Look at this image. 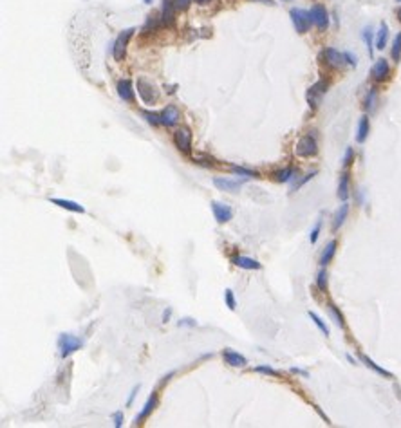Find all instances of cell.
<instances>
[{"instance_id": "6da1fadb", "label": "cell", "mask_w": 401, "mask_h": 428, "mask_svg": "<svg viewBox=\"0 0 401 428\" xmlns=\"http://www.w3.org/2000/svg\"><path fill=\"white\" fill-rule=\"evenodd\" d=\"M289 18H291V22H293V27L298 35H306L311 24H313V20H311V13L306 11V9H302V7H293L291 11H289Z\"/></svg>"}, {"instance_id": "7a4b0ae2", "label": "cell", "mask_w": 401, "mask_h": 428, "mask_svg": "<svg viewBox=\"0 0 401 428\" xmlns=\"http://www.w3.org/2000/svg\"><path fill=\"white\" fill-rule=\"evenodd\" d=\"M316 152H318V143L313 134L302 136L295 147V154L300 157H313V155H316Z\"/></svg>"}, {"instance_id": "3957f363", "label": "cell", "mask_w": 401, "mask_h": 428, "mask_svg": "<svg viewBox=\"0 0 401 428\" xmlns=\"http://www.w3.org/2000/svg\"><path fill=\"white\" fill-rule=\"evenodd\" d=\"M132 35H134V27L121 31L118 35V38H116V42L112 45V56L116 62H123L125 54H127V45H129V40L132 38Z\"/></svg>"}, {"instance_id": "277c9868", "label": "cell", "mask_w": 401, "mask_h": 428, "mask_svg": "<svg viewBox=\"0 0 401 428\" xmlns=\"http://www.w3.org/2000/svg\"><path fill=\"white\" fill-rule=\"evenodd\" d=\"M83 345V342L72 334H62L58 340V347H60V354L64 358L71 356L72 352H76L80 347Z\"/></svg>"}, {"instance_id": "5b68a950", "label": "cell", "mask_w": 401, "mask_h": 428, "mask_svg": "<svg viewBox=\"0 0 401 428\" xmlns=\"http://www.w3.org/2000/svg\"><path fill=\"white\" fill-rule=\"evenodd\" d=\"M137 94L141 96V100L145 101L147 105L156 103L157 98H159V94H157V90H156L154 84L152 82H148V80H145V78H139V80H137Z\"/></svg>"}, {"instance_id": "8992f818", "label": "cell", "mask_w": 401, "mask_h": 428, "mask_svg": "<svg viewBox=\"0 0 401 428\" xmlns=\"http://www.w3.org/2000/svg\"><path fill=\"white\" fill-rule=\"evenodd\" d=\"M311 20H313V25L316 27L318 31H325L327 27H329V13H327V9H325V6H322V4H314L313 7H311Z\"/></svg>"}, {"instance_id": "52a82bcc", "label": "cell", "mask_w": 401, "mask_h": 428, "mask_svg": "<svg viewBox=\"0 0 401 428\" xmlns=\"http://www.w3.org/2000/svg\"><path fill=\"white\" fill-rule=\"evenodd\" d=\"M327 87H329V84H327L325 80H318L316 84L309 87V90H307V103H309V107L311 108L318 107L322 96L327 92Z\"/></svg>"}, {"instance_id": "ba28073f", "label": "cell", "mask_w": 401, "mask_h": 428, "mask_svg": "<svg viewBox=\"0 0 401 428\" xmlns=\"http://www.w3.org/2000/svg\"><path fill=\"white\" fill-rule=\"evenodd\" d=\"M174 143L183 154H190L192 152V132H190V128H186V127L177 128L174 132Z\"/></svg>"}, {"instance_id": "9c48e42d", "label": "cell", "mask_w": 401, "mask_h": 428, "mask_svg": "<svg viewBox=\"0 0 401 428\" xmlns=\"http://www.w3.org/2000/svg\"><path fill=\"white\" fill-rule=\"evenodd\" d=\"M372 80L374 82H378V84H381V82H387L390 76V65H389V62L385 58H378L376 62H374V65H372Z\"/></svg>"}, {"instance_id": "30bf717a", "label": "cell", "mask_w": 401, "mask_h": 428, "mask_svg": "<svg viewBox=\"0 0 401 428\" xmlns=\"http://www.w3.org/2000/svg\"><path fill=\"white\" fill-rule=\"evenodd\" d=\"M212 212H213V217H215V220H217L219 224H224V222L231 220V217H233V210H231V206H228L226 202L213 201L212 202Z\"/></svg>"}, {"instance_id": "8fae6325", "label": "cell", "mask_w": 401, "mask_h": 428, "mask_svg": "<svg viewBox=\"0 0 401 428\" xmlns=\"http://www.w3.org/2000/svg\"><path fill=\"white\" fill-rule=\"evenodd\" d=\"M244 181H248V179H223V177H215L213 179V185L215 188H219L221 192H230V193H237V192L241 190L242 185H244Z\"/></svg>"}, {"instance_id": "7c38bea8", "label": "cell", "mask_w": 401, "mask_h": 428, "mask_svg": "<svg viewBox=\"0 0 401 428\" xmlns=\"http://www.w3.org/2000/svg\"><path fill=\"white\" fill-rule=\"evenodd\" d=\"M322 58H324V62L327 64L329 67H342L343 64H345V60H343V53H340V51H336L334 47H327L322 51Z\"/></svg>"}, {"instance_id": "4fadbf2b", "label": "cell", "mask_w": 401, "mask_h": 428, "mask_svg": "<svg viewBox=\"0 0 401 428\" xmlns=\"http://www.w3.org/2000/svg\"><path fill=\"white\" fill-rule=\"evenodd\" d=\"M181 119V112L176 105H166V108L161 112V125L165 127H176Z\"/></svg>"}, {"instance_id": "5bb4252c", "label": "cell", "mask_w": 401, "mask_h": 428, "mask_svg": "<svg viewBox=\"0 0 401 428\" xmlns=\"http://www.w3.org/2000/svg\"><path fill=\"white\" fill-rule=\"evenodd\" d=\"M223 358H224V362L228 363L230 367H235V369H242V367L248 365V360L242 356L241 352L233 351V349H224V351H223Z\"/></svg>"}, {"instance_id": "9a60e30c", "label": "cell", "mask_w": 401, "mask_h": 428, "mask_svg": "<svg viewBox=\"0 0 401 428\" xmlns=\"http://www.w3.org/2000/svg\"><path fill=\"white\" fill-rule=\"evenodd\" d=\"M118 96L127 103H132L136 100V90L130 80H119L118 82Z\"/></svg>"}, {"instance_id": "2e32d148", "label": "cell", "mask_w": 401, "mask_h": 428, "mask_svg": "<svg viewBox=\"0 0 401 428\" xmlns=\"http://www.w3.org/2000/svg\"><path fill=\"white\" fill-rule=\"evenodd\" d=\"M231 262L235 264L237 268L248 269V271H259V269H262V264H260L259 260H255V258H249V257H242V255L233 257Z\"/></svg>"}, {"instance_id": "e0dca14e", "label": "cell", "mask_w": 401, "mask_h": 428, "mask_svg": "<svg viewBox=\"0 0 401 428\" xmlns=\"http://www.w3.org/2000/svg\"><path fill=\"white\" fill-rule=\"evenodd\" d=\"M156 405H157V394L152 392V396L147 399V403H145V407H143V410L139 412V416L134 419V425H143V421H147L148 416H150L152 410L156 408Z\"/></svg>"}, {"instance_id": "ac0fdd59", "label": "cell", "mask_w": 401, "mask_h": 428, "mask_svg": "<svg viewBox=\"0 0 401 428\" xmlns=\"http://www.w3.org/2000/svg\"><path fill=\"white\" fill-rule=\"evenodd\" d=\"M176 7L172 0H163V9H161V24L163 25H174V18H176Z\"/></svg>"}, {"instance_id": "d6986e66", "label": "cell", "mask_w": 401, "mask_h": 428, "mask_svg": "<svg viewBox=\"0 0 401 428\" xmlns=\"http://www.w3.org/2000/svg\"><path fill=\"white\" fill-rule=\"evenodd\" d=\"M336 248H338L336 240H331V242L325 246V250L322 251V257H320V266H322V268H327L331 264V260L336 255Z\"/></svg>"}, {"instance_id": "ffe728a7", "label": "cell", "mask_w": 401, "mask_h": 428, "mask_svg": "<svg viewBox=\"0 0 401 428\" xmlns=\"http://www.w3.org/2000/svg\"><path fill=\"white\" fill-rule=\"evenodd\" d=\"M53 204L60 206V208L67 210V212H72V214H85V208H83L82 204H78L74 201H69V199H51Z\"/></svg>"}, {"instance_id": "44dd1931", "label": "cell", "mask_w": 401, "mask_h": 428, "mask_svg": "<svg viewBox=\"0 0 401 428\" xmlns=\"http://www.w3.org/2000/svg\"><path fill=\"white\" fill-rule=\"evenodd\" d=\"M347 215H349V204L347 201H345L342 206L338 208V212L334 214V219H333V230H334V232H338V230L343 226V222L347 220Z\"/></svg>"}, {"instance_id": "7402d4cb", "label": "cell", "mask_w": 401, "mask_h": 428, "mask_svg": "<svg viewBox=\"0 0 401 428\" xmlns=\"http://www.w3.org/2000/svg\"><path fill=\"white\" fill-rule=\"evenodd\" d=\"M369 130H371V123L367 116H361L358 121V130H356V141L358 143H365L369 137Z\"/></svg>"}, {"instance_id": "603a6c76", "label": "cell", "mask_w": 401, "mask_h": 428, "mask_svg": "<svg viewBox=\"0 0 401 428\" xmlns=\"http://www.w3.org/2000/svg\"><path fill=\"white\" fill-rule=\"evenodd\" d=\"M358 358H360L361 362L365 363V365H367V367H369V369H371V370H374V372H376V374L383 376V378H389V380H390V378H392V374H390L389 370H385L383 367H381V365H378L376 362H372L371 358H369V356H365V354H363V352H360V354H358Z\"/></svg>"}, {"instance_id": "cb8c5ba5", "label": "cell", "mask_w": 401, "mask_h": 428, "mask_svg": "<svg viewBox=\"0 0 401 428\" xmlns=\"http://www.w3.org/2000/svg\"><path fill=\"white\" fill-rule=\"evenodd\" d=\"M387 42H389V25L385 24V22H381V24H379V29H378L376 33V49L383 51V49L387 47Z\"/></svg>"}, {"instance_id": "d4e9b609", "label": "cell", "mask_w": 401, "mask_h": 428, "mask_svg": "<svg viewBox=\"0 0 401 428\" xmlns=\"http://www.w3.org/2000/svg\"><path fill=\"white\" fill-rule=\"evenodd\" d=\"M338 199L343 202L349 199V173H342V175H340V183H338Z\"/></svg>"}, {"instance_id": "484cf974", "label": "cell", "mask_w": 401, "mask_h": 428, "mask_svg": "<svg viewBox=\"0 0 401 428\" xmlns=\"http://www.w3.org/2000/svg\"><path fill=\"white\" fill-rule=\"evenodd\" d=\"M361 38H363V42H365L367 45V51H369V56H374V43H372V40L376 38V33H372L371 27H363L361 29Z\"/></svg>"}, {"instance_id": "4316f807", "label": "cell", "mask_w": 401, "mask_h": 428, "mask_svg": "<svg viewBox=\"0 0 401 428\" xmlns=\"http://www.w3.org/2000/svg\"><path fill=\"white\" fill-rule=\"evenodd\" d=\"M275 181H278V183H289L291 179L295 177V168L293 167H286L282 168V170H278V172H275Z\"/></svg>"}, {"instance_id": "83f0119b", "label": "cell", "mask_w": 401, "mask_h": 428, "mask_svg": "<svg viewBox=\"0 0 401 428\" xmlns=\"http://www.w3.org/2000/svg\"><path fill=\"white\" fill-rule=\"evenodd\" d=\"M327 311H329L331 318L334 320V323H336L338 327H340V329L345 327V320H343V315L340 313V309H338L334 303H327Z\"/></svg>"}, {"instance_id": "f1b7e54d", "label": "cell", "mask_w": 401, "mask_h": 428, "mask_svg": "<svg viewBox=\"0 0 401 428\" xmlns=\"http://www.w3.org/2000/svg\"><path fill=\"white\" fill-rule=\"evenodd\" d=\"M376 101H378V89H369V92H367L365 96V101H363V107H365V110H374V107H376Z\"/></svg>"}, {"instance_id": "f546056e", "label": "cell", "mask_w": 401, "mask_h": 428, "mask_svg": "<svg viewBox=\"0 0 401 428\" xmlns=\"http://www.w3.org/2000/svg\"><path fill=\"white\" fill-rule=\"evenodd\" d=\"M390 56H392V60H394V62H400V60H401V31L394 36V40H392Z\"/></svg>"}, {"instance_id": "4dcf8cb0", "label": "cell", "mask_w": 401, "mask_h": 428, "mask_svg": "<svg viewBox=\"0 0 401 428\" xmlns=\"http://www.w3.org/2000/svg\"><path fill=\"white\" fill-rule=\"evenodd\" d=\"M231 172L237 173L239 177L242 179H249V177H259V172H255V170H249V168H244V167H231Z\"/></svg>"}, {"instance_id": "1f68e13d", "label": "cell", "mask_w": 401, "mask_h": 428, "mask_svg": "<svg viewBox=\"0 0 401 428\" xmlns=\"http://www.w3.org/2000/svg\"><path fill=\"white\" fill-rule=\"evenodd\" d=\"M309 318L314 321V325L320 329V333L324 334V336H329V327H327V323H325L322 318H320L316 313H313V311H309Z\"/></svg>"}, {"instance_id": "d6a6232c", "label": "cell", "mask_w": 401, "mask_h": 428, "mask_svg": "<svg viewBox=\"0 0 401 428\" xmlns=\"http://www.w3.org/2000/svg\"><path fill=\"white\" fill-rule=\"evenodd\" d=\"M327 284H329V280H327V271L325 268H322L316 275V287H318L320 291H327Z\"/></svg>"}, {"instance_id": "836d02e7", "label": "cell", "mask_w": 401, "mask_h": 428, "mask_svg": "<svg viewBox=\"0 0 401 428\" xmlns=\"http://www.w3.org/2000/svg\"><path fill=\"white\" fill-rule=\"evenodd\" d=\"M141 116L147 119V123H150V125L154 127L161 125V114H154V112H148V110H143Z\"/></svg>"}, {"instance_id": "e575fe53", "label": "cell", "mask_w": 401, "mask_h": 428, "mask_svg": "<svg viewBox=\"0 0 401 428\" xmlns=\"http://www.w3.org/2000/svg\"><path fill=\"white\" fill-rule=\"evenodd\" d=\"M224 302H226V305H228V309L235 311L237 302H235V295H233V291H231V289H226V291H224Z\"/></svg>"}, {"instance_id": "d590c367", "label": "cell", "mask_w": 401, "mask_h": 428, "mask_svg": "<svg viewBox=\"0 0 401 428\" xmlns=\"http://www.w3.org/2000/svg\"><path fill=\"white\" fill-rule=\"evenodd\" d=\"M255 372H260V374H267V376H273V378H277L278 372L273 367L269 365H259V367H255Z\"/></svg>"}, {"instance_id": "8d00e7d4", "label": "cell", "mask_w": 401, "mask_h": 428, "mask_svg": "<svg viewBox=\"0 0 401 428\" xmlns=\"http://www.w3.org/2000/svg\"><path fill=\"white\" fill-rule=\"evenodd\" d=\"M320 230H322V219L316 220V224H314V228H313V230H311V233H309V240H311V244H314V242H316V240H318Z\"/></svg>"}, {"instance_id": "74e56055", "label": "cell", "mask_w": 401, "mask_h": 428, "mask_svg": "<svg viewBox=\"0 0 401 428\" xmlns=\"http://www.w3.org/2000/svg\"><path fill=\"white\" fill-rule=\"evenodd\" d=\"M172 2H174V7H176L177 11H186L192 6L194 0H172Z\"/></svg>"}, {"instance_id": "f35d334b", "label": "cell", "mask_w": 401, "mask_h": 428, "mask_svg": "<svg viewBox=\"0 0 401 428\" xmlns=\"http://www.w3.org/2000/svg\"><path fill=\"white\" fill-rule=\"evenodd\" d=\"M343 60H345V64H347L349 67L358 65V58H356V54H353L351 51H345V53H343Z\"/></svg>"}, {"instance_id": "ab89813d", "label": "cell", "mask_w": 401, "mask_h": 428, "mask_svg": "<svg viewBox=\"0 0 401 428\" xmlns=\"http://www.w3.org/2000/svg\"><path fill=\"white\" fill-rule=\"evenodd\" d=\"M353 159H354V150L351 149V147H347V150H345V154H343V167L347 168V167H351V165H353Z\"/></svg>"}, {"instance_id": "60d3db41", "label": "cell", "mask_w": 401, "mask_h": 428, "mask_svg": "<svg viewBox=\"0 0 401 428\" xmlns=\"http://www.w3.org/2000/svg\"><path fill=\"white\" fill-rule=\"evenodd\" d=\"M314 175H316V172H311V173H307V175H304V177H302L300 181H298V183L295 185V188H293V190H298L300 186H304L306 183H309V181H311V179H313Z\"/></svg>"}, {"instance_id": "b9f144b4", "label": "cell", "mask_w": 401, "mask_h": 428, "mask_svg": "<svg viewBox=\"0 0 401 428\" xmlns=\"http://www.w3.org/2000/svg\"><path fill=\"white\" fill-rule=\"evenodd\" d=\"M112 419H114V427L116 428L123 427V412H116V414L112 416Z\"/></svg>"}, {"instance_id": "7bdbcfd3", "label": "cell", "mask_w": 401, "mask_h": 428, "mask_svg": "<svg viewBox=\"0 0 401 428\" xmlns=\"http://www.w3.org/2000/svg\"><path fill=\"white\" fill-rule=\"evenodd\" d=\"M137 390H139V385L134 386V388H132V392H130V398H129V401H127V405H130V403H132V401H134V398H136V392H137Z\"/></svg>"}, {"instance_id": "ee69618b", "label": "cell", "mask_w": 401, "mask_h": 428, "mask_svg": "<svg viewBox=\"0 0 401 428\" xmlns=\"http://www.w3.org/2000/svg\"><path fill=\"white\" fill-rule=\"evenodd\" d=\"M181 325H195V321L190 320V318H184V320H179V327Z\"/></svg>"}, {"instance_id": "f6af8a7d", "label": "cell", "mask_w": 401, "mask_h": 428, "mask_svg": "<svg viewBox=\"0 0 401 428\" xmlns=\"http://www.w3.org/2000/svg\"><path fill=\"white\" fill-rule=\"evenodd\" d=\"M210 2H212V0H195V4H199V6H206Z\"/></svg>"}, {"instance_id": "bcb514c9", "label": "cell", "mask_w": 401, "mask_h": 428, "mask_svg": "<svg viewBox=\"0 0 401 428\" xmlns=\"http://www.w3.org/2000/svg\"><path fill=\"white\" fill-rule=\"evenodd\" d=\"M398 20L401 22V6H400V9H398Z\"/></svg>"}, {"instance_id": "7dc6e473", "label": "cell", "mask_w": 401, "mask_h": 428, "mask_svg": "<svg viewBox=\"0 0 401 428\" xmlns=\"http://www.w3.org/2000/svg\"><path fill=\"white\" fill-rule=\"evenodd\" d=\"M143 2H145V4H152L154 0H143Z\"/></svg>"}, {"instance_id": "c3c4849f", "label": "cell", "mask_w": 401, "mask_h": 428, "mask_svg": "<svg viewBox=\"0 0 401 428\" xmlns=\"http://www.w3.org/2000/svg\"><path fill=\"white\" fill-rule=\"evenodd\" d=\"M282 2H291V0H282Z\"/></svg>"}, {"instance_id": "681fc988", "label": "cell", "mask_w": 401, "mask_h": 428, "mask_svg": "<svg viewBox=\"0 0 401 428\" xmlns=\"http://www.w3.org/2000/svg\"><path fill=\"white\" fill-rule=\"evenodd\" d=\"M398 2H401V0H398Z\"/></svg>"}]
</instances>
